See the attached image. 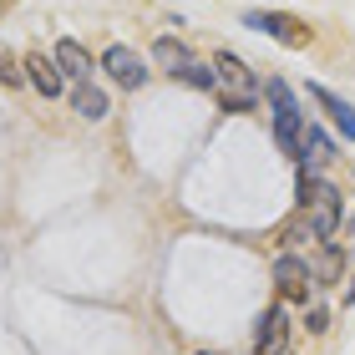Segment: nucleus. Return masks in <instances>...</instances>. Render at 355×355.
Wrapping results in <instances>:
<instances>
[{"label": "nucleus", "instance_id": "f257e3e1", "mask_svg": "<svg viewBox=\"0 0 355 355\" xmlns=\"http://www.w3.org/2000/svg\"><path fill=\"white\" fill-rule=\"evenodd\" d=\"M214 71H218V107L223 112H249L254 107V76H249L244 61H239L234 51H218Z\"/></svg>", "mask_w": 355, "mask_h": 355}, {"label": "nucleus", "instance_id": "f03ea898", "mask_svg": "<svg viewBox=\"0 0 355 355\" xmlns=\"http://www.w3.org/2000/svg\"><path fill=\"white\" fill-rule=\"evenodd\" d=\"M264 96H269V107H274V137H279V148L295 157V153H300V137H304V127H300V107H295V92H289L279 76H274V82H264Z\"/></svg>", "mask_w": 355, "mask_h": 355}, {"label": "nucleus", "instance_id": "7ed1b4c3", "mask_svg": "<svg viewBox=\"0 0 355 355\" xmlns=\"http://www.w3.org/2000/svg\"><path fill=\"white\" fill-rule=\"evenodd\" d=\"M244 26L249 31H264V36L274 41H284V46H310V31H304L295 15H274V10H249L244 15Z\"/></svg>", "mask_w": 355, "mask_h": 355}, {"label": "nucleus", "instance_id": "20e7f679", "mask_svg": "<svg viewBox=\"0 0 355 355\" xmlns=\"http://www.w3.org/2000/svg\"><path fill=\"white\" fill-rule=\"evenodd\" d=\"M254 355H289V310L284 304H269L259 320V335H254Z\"/></svg>", "mask_w": 355, "mask_h": 355}, {"label": "nucleus", "instance_id": "39448f33", "mask_svg": "<svg viewBox=\"0 0 355 355\" xmlns=\"http://www.w3.org/2000/svg\"><path fill=\"white\" fill-rule=\"evenodd\" d=\"M102 67H107V76H112V82H117V87H127V92L148 82V67H142V56H137V51H127V46H112V51L102 56Z\"/></svg>", "mask_w": 355, "mask_h": 355}, {"label": "nucleus", "instance_id": "423d86ee", "mask_svg": "<svg viewBox=\"0 0 355 355\" xmlns=\"http://www.w3.org/2000/svg\"><path fill=\"white\" fill-rule=\"evenodd\" d=\"M274 284H279V295L304 300L310 295V264H304L300 254H279V259H274Z\"/></svg>", "mask_w": 355, "mask_h": 355}, {"label": "nucleus", "instance_id": "0eeeda50", "mask_svg": "<svg viewBox=\"0 0 355 355\" xmlns=\"http://www.w3.org/2000/svg\"><path fill=\"white\" fill-rule=\"evenodd\" d=\"M26 76H31V87H36L41 96H56V92H61V76H67V71L56 67V56L46 61L41 51H31V56H26Z\"/></svg>", "mask_w": 355, "mask_h": 355}, {"label": "nucleus", "instance_id": "6e6552de", "mask_svg": "<svg viewBox=\"0 0 355 355\" xmlns=\"http://www.w3.org/2000/svg\"><path fill=\"white\" fill-rule=\"evenodd\" d=\"M335 148H330V137H325V127H304V137H300V153H295V163L300 168H320V163H325V157H330Z\"/></svg>", "mask_w": 355, "mask_h": 355}, {"label": "nucleus", "instance_id": "1a4fd4ad", "mask_svg": "<svg viewBox=\"0 0 355 355\" xmlns=\"http://www.w3.org/2000/svg\"><path fill=\"white\" fill-rule=\"evenodd\" d=\"M315 96H320V107L330 112V122L340 127V137L345 142H355V112H350V102H340V96H330V87H310Z\"/></svg>", "mask_w": 355, "mask_h": 355}, {"label": "nucleus", "instance_id": "9d476101", "mask_svg": "<svg viewBox=\"0 0 355 355\" xmlns=\"http://www.w3.org/2000/svg\"><path fill=\"white\" fill-rule=\"evenodd\" d=\"M56 67L67 71V76H92V56H87V46L82 41H56Z\"/></svg>", "mask_w": 355, "mask_h": 355}, {"label": "nucleus", "instance_id": "9b49d317", "mask_svg": "<svg viewBox=\"0 0 355 355\" xmlns=\"http://www.w3.org/2000/svg\"><path fill=\"white\" fill-rule=\"evenodd\" d=\"M153 61H157V67H168V71L178 76L193 56H188V46L178 41V36H157V41H153Z\"/></svg>", "mask_w": 355, "mask_h": 355}, {"label": "nucleus", "instance_id": "f8f14e48", "mask_svg": "<svg viewBox=\"0 0 355 355\" xmlns=\"http://www.w3.org/2000/svg\"><path fill=\"white\" fill-rule=\"evenodd\" d=\"M71 107H76V112H82V117H87V122H102V117H107V96H102V92H96V87H87V82H82V87H76V96H71Z\"/></svg>", "mask_w": 355, "mask_h": 355}, {"label": "nucleus", "instance_id": "ddd939ff", "mask_svg": "<svg viewBox=\"0 0 355 355\" xmlns=\"http://www.w3.org/2000/svg\"><path fill=\"white\" fill-rule=\"evenodd\" d=\"M178 82H188V87H198V92H218V71H214V67H198V61H188V67L178 71Z\"/></svg>", "mask_w": 355, "mask_h": 355}, {"label": "nucleus", "instance_id": "4468645a", "mask_svg": "<svg viewBox=\"0 0 355 355\" xmlns=\"http://www.w3.org/2000/svg\"><path fill=\"white\" fill-rule=\"evenodd\" d=\"M340 264H345L340 249H330V254H325V269H320V274H325V279H340Z\"/></svg>", "mask_w": 355, "mask_h": 355}, {"label": "nucleus", "instance_id": "2eb2a0df", "mask_svg": "<svg viewBox=\"0 0 355 355\" xmlns=\"http://www.w3.org/2000/svg\"><path fill=\"white\" fill-rule=\"evenodd\" d=\"M0 82H6V87H15V82H21V76H15L10 67H0Z\"/></svg>", "mask_w": 355, "mask_h": 355}, {"label": "nucleus", "instance_id": "dca6fc26", "mask_svg": "<svg viewBox=\"0 0 355 355\" xmlns=\"http://www.w3.org/2000/svg\"><path fill=\"white\" fill-rule=\"evenodd\" d=\"M345 300H350V304H355V284H350V295H345Z\"/></svg>", "mask_w": 355, "mask_h": 355}]
</instances>
